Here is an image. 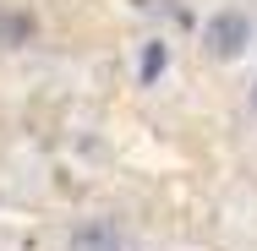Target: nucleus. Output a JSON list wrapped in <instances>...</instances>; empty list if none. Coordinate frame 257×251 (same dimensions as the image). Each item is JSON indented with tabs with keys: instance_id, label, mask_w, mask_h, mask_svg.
I'll return each mask as SVG.
<instances>
[{
	"instance_id": "nucleus-1",
	"label": "nucleus",
	"mask_w": 257,
	"mask_h": 251,
	"mask_svg": "<svg viewBox=\"0 0 257 251\" xmlns=\"http://www.w3.org/2000/svg\"><path fill=\"white\" fill-rule=\"evenodd\" d=\"M252 44H257L252 11H241V6H213V11H208V22H203V55L208 60L230 66V60H241Z\"/></svg>"
},
{
	"instance_id": "nucleus-2",
	"label": "nucleus",
	"mask_w": 257,
	"mask_h": 251,
	"mask_svg": "<svg viewBox=\"0 0 257 251\" xmlns=\"http://www.w3.org/2000/svg\"><path fill=\"white\" fill-rule=\"evenodd\" d=\"M66 251H126V229H120L109 213H93V218L71 224V235H66Z\"/></svg>"
},
{
	"instance_id": "nucleus-3",
	"label": "nucleus",
	"mask_w": 257,
	"mask_h": 251,
	"mask_svg": "<svg viewBox=\"0 0 257 251\" xmlns=\"http://www.w3.org/2000/svg\"><path fill=\"white\" fill-rule=\"evenodd\" d=\"M33 33H39V17H33L28 6H6V11H0V44H6V50L33 44Z\"/></svg>"
},
{
	"instance_id": "nucleus-4",
	"label": "nucleus",
	"mask_w": 257,
	"mask_h": 251,
	"mask_svg": "<svg viewBox=\"0 0 257 251\" xmlns=\"http://www.w3.org/2000/svg\"><path fill=\"white\" fill-rule=\"evenodd\" d=\"M164 55H170V44L148 39V50H143V71H137V82H143V88H154V82H159V71H164Z\"/></svg>"
},
{
	"instance_id": "nucleus-5",
	"label": "nucleus",
	"mask_w": 257,
	"mask_h": 251,
	"mask_svg": "<svg viewBox=\"0 0 257 251\" xmlns=\"http://www.w3.org/2000/svg\"><path fill=\"white\" fill-rule=\"evenodd\" d=\"M246 109L257 115V77H252V88H246Z\"/></svg>"
}]
</instances>
